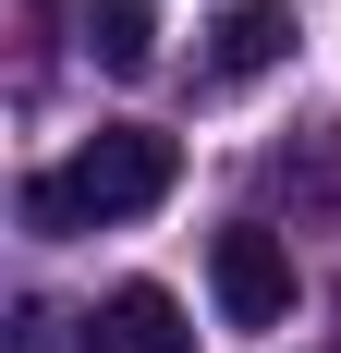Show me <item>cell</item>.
<instances>
[{
    "mask_svg": "<svg viewBox=\"0 0 341 353\" xmlns=\"http://www.w3.org/2000/svg\"><path fill=\"white\" fill-rule=\"evenodd\" d=\"M170 183H183V146H170L159 122H98L61 171H37V183H25V232H37V244H73V232L146 219Z\"/></svg>",
    "mask_w": 341,
    "mask_h": 353,
    "instance_id": "6da1fadb",
    "label": "cell"
},
{
    "mask_svg": "<svg viewBox=\"0 0 341 353\" xmlns=\"http://www.w3.org/2000/svg\"><path fill=\"white\" fill-rule=\"evenodd\" d=\"M207 292H220L232 329H280V317H293V256H280V232L232 219V232L207 244Z\"/></svg>",
    "mask_w": 341,
    "mask_h": 353,
    "instance_id": "7a4b0ae2",
    "label": "cell"
},
{
    "mask_svg": "<svg viewBox=\"0 0 341 353\" xmlns=\"http://www.w3.org/2000/svg\"><path fill=\"white\" fill-rule=\"evenodd\" d=\"M86 353H195V317H183V292L122 281V292H98V317H86Z\"/></svg>",
    "mask_w": 341,
    "mask_h": 353,
    "instance_id": "3957f363",
    "label": "cell"
},
{
    "mask_svg": "<svg viewBox=\"0 0 341 353\" xmlns=\"http://www.w3.org/2000/svg\"><path fill=\"white\" fill-rule=\"evenodd\" d=\"M293 0H232L220 25H207V85H256V73H280L293 61Z\"/></svg>",
    "mask_w": 341,
    "mask_h": 353,
    "instance_id": "277c9868",
    "label": "cell"
},
{
    "mask_svg": "<svg viewBox=\"0 0 341 353\" xmlns=\"http://www.w3.org/2000/svg\"><path fill=\"white\" fill-rule=\"evenodd\" d=\"M86 61L98 73H159V12L146 0H86Z\"/></svg>",
    "mask_w": 341,
    "mask_h": 353,
    "instance_id": "5b68a950",
    "label": "cell"
}]
</instances>
